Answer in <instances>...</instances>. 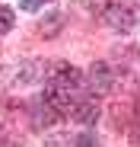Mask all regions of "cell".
<instances>
[{
	"label": "cell",
	"mask_w": 140,
	"mask_h": 147,
	"mask_svg": "<svg viewBox=\"0 0 140 147\" xmlns=\"http://www.w3.org/2000/svg\"><path fill=\"white\" fill-rule=\"evenodd\" d=\"M48 0H19V10H26V13H35V10H41Z\"/></svg>",
	"instance_id": "cell-8"
},
{
	"label": "cell",
	"mask_w": 140,
	"mask_h": 147,
	"mask_svg": "<svg viewBox=\"0 0 140 147\" xmlns=\"http://www.w3.org/2000/svg\"><path fill=\"white\" fill-rule=\"evenodd\" d=\"M61 26H64V13H57V10L48 13V19H41V32H45V35H54Z\"/></svg>",
	"instance_id": "cell-5"
},
{
	"label": "cell",
	"mask_w": 140,
	"mask_h": 147,
	"mask_svg": "<svg viewBox=\"0 0 140 147\" xmlns=\"http://www.w3.org/2000/svg\"><path fill=\"white\" fill-rule=\"evenodd\" d=\"M13 26H16V16H13V10H10V7H0V35H7Z\"/></svg>",
	"instance_id": "cell-6"
},
{
	"label": "cell",
	"mask_w": 140,
	"mask_h": 147,
	"mask_svg": "<svg viewBox=\"0 0 140 147\" xmlns=\"http://www.w3.org/2000/svg\"><path fill=\"white\" fill-rule=\"evenodd\" d=\"M73 147H99V141H96V134H92V131H83V134L73 141Z\"/></svg>",
	"instance_id": "cell-7"
},
{
	"label": "cell",
	"mask_w": 140,
	"mask_h": 147,
	"mask_svg": "<svg viewBox=\"0 0 140 147\" xmlns=\"http://www.w3.org/2000/svg\"><path fill=\"white\" fill-rule=\"evenodd\" d=\"M105 19H108V26H111V29L127 32V29L137 26V7H134V3H115V7L105 10Z\"/></svg>",
	"instance_id": "cell-2"
},
{
	"label": "cell",
	"mask_w": 140,
	"mask_h": 147,
	"mask_svg": "<svg viewBox=\"0 0 140 147\" xmlns=\"http://www.w3.org/2000/svg\"><path fill=\"white\" fill-rule=\"evenodd\" d=\"M32 115H35V128H48V125H54V121H57V112L45 102V99L32 109Z\"/></svg>",
	"instance_id": "cell-4"
},
{
	"label": "cell",
	"mask_w": 140,
	"mask_h": 147,
	"mask_svg": "<svg viewBox=\"0 0 140 147\" xmlns=\"http://www.w3.org/2000/svg\"><path fill=\"white\" fill-rule=\"evenodd\" d=\"M45 147H73V141H67V138H51V141H45Z\"/></svg>",
	"instance_id": "cell-9"
},
{
	"label": "cell",
	"mask_w": 140,
	"mask_h": 147,
	"mask_svg": "<svg viewBox=\"0 0 140 147\" xmlns=\"http://www.w3.org/2000/svg\"><path fill=\"white\" fill-rule=\"evenodd\" d=\"M99 115H102V109H99V102L96 99H80L77 106H73V118L80 121V125H96L99 121Z\"/></svg>",
	"instance_id": "cell-3"
},
{
	"label": "cell",
	"mask_w": 140,
	"mask_h": 147,
	"mask_svg": "<svg viewBox=\"0 0 140 147\" xmlns=\"http://www.w3.org/2000/svg\"><path fill=\"white\" fill-rule=\"evenodd\" d=\"M86 80H89V90L96 93V96H105V93H111V86H115V70H111L105 61H96V64L89 67Z\"/></svg>",
	"instance_id": "cell-1"
},
{
	"label": "cell",
	"mask_w": 140,
	"mask_h": 147,
	"mask_svg": "<svg viewBox=\"0 0 140 147\" xmlns=\"http://www.w3.org/2000/svg\"><path fill=\"white\" fill-rule=\"evenodd\" d=\"M137 118H140V96H137Z\"/></svg>",
	"instance_id": "cell-10"
}]
</instances>
